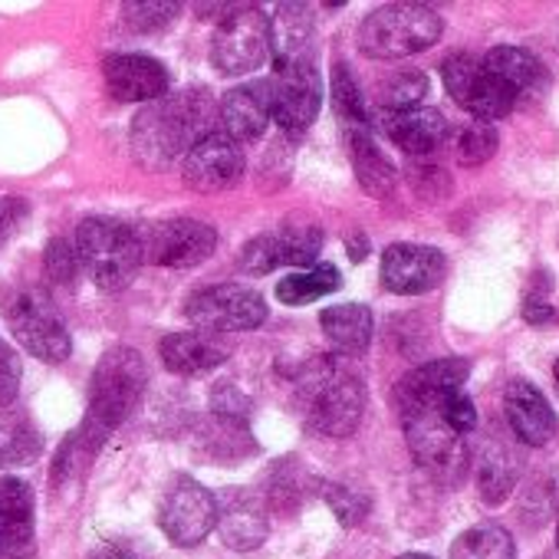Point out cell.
<instances>
[{"instance_id":"obj_42","label":"cell","mask_w":559,"mask_h":559,"mask_svg":"<svg viewBox=\"0 0 559 559\" xmlns=\"http://www.w3.org/2000/svg\"><path fill=\"white\" fill-rule=\"evenodd\" d=\"M549 290H552V284H549V273H536L533 276V287H530V294H526V300H523V320L526 323H533V326H539V323H549L552 320V304H549Z\"/></svg>"},{"instance_id":"obj_30","label":"cell","mask_w":559,"mask_h":559,"mask_svg":"<svg viewBox=\"0 0 559 559\" xmlns=\"http://www.w3.org/2000/svg\"><path fill=\"white\" fill-rule=\"evenodd\" d=\"M516 543L500 523H480L464 530L451 543V559H513Z\"/></svg>"},{"instance_id":"obj_11","label":"cell","mask_w":559,"mask_h":559,"mask_svg":"<svg viewBox=\"0 0 559 559\" xmlns=\"http://www.w3.org/2000/svg\"><path fill=\"white\" fill-rule=\"evenodd\" d=\"M441 80H444V90L451 93V99L467 109L477 122H497L503 116L513 112L516 106V96L497 83L477 57L471 53H454L441 63Z\"/></svg>"},{"instance_id":"obj_1","label":"cell","mask_w":559,"mask_h":559,"mask_svg":"<svg viewBox=\"0 0 559 559\" xmlns=\"http://www.w3.org/2000/svg\"><path fill=\"white\" fill-rule=\"evenodd\" d=\"M217 109L211 106L204 90L178 93L168 99L152 103L142 109L132 122V152L145 168H165L175 155L198 145L204 135H211Z\"/></svg>"},{"instance_id":"obj_25","label":"cell","mask_w":559,"mask_h":559,"mask_svg":"<svg viewBox=\"0 0 559 559\" xmlns=\"http://www.w3.org/2000/svg\"><path fill=\"white\" fill-rule=\"evenodd\" d=\"M346 145H349L353 171H356L362 191L372 198H389L395 191L399 175H395V165L376 145L372 132L369 129H346Z\"/></svg>"},{"instance_id":"obj_31","label":"cell","mask_w":559,"mask_h":559,"mask_svg":"<svg viewBox=\"0 0 559 559\" xmlns=\"http://www.w3.org/2000/svg\"><path fill=\"white\" fill-rule=\"evenodd\" d=\"M513 484H516V464L510 461L507 451L493 448L477 461V490H480L484 503H490V507L503 503L510 497Z\"/></svg>"},{"instance_id":"obj_47","label":"cell","mask_w":559,"mask_h":559,"mask_svg":"<svg viewBox=\"0 0 559 559\" xmlns=\"http://www.w3.org/2000/svg\"><path fill=\"white\" fill-rule=\"evenodd\" d=\"M552 379H556V385H559V359H556V366H552Z\"/></svg>"},{"instance_id":"obj_48","label":"cell","mask_w":559,"mask_h":559,"mask_svg":"<svg viewBox=\"0 0 559 559\" xmlns=\"http://www.w3.org/2000/svg\"><path fill=\"white\" fill-rule=\"evenodd\" d=\"M556 549H559V510H556Z\"/></svg>"},{"instance_id":"obj_23","label":"cell","mask_w":559,"mask_h":559,"mask_svg":"<svg viewBox=\"0 0 559 559\" xmlns=\"http://www.w3.org/2000/svg\"><path fill=\"white\" fill-rule=\"evenodd\" d=\"M158 356L165 362L168 372L181 376V379H198L214 372L217 366H224L227 359V346L221 340H214L211 333H168L158 343Z\"/></svg>"},{"instance_id":"obj_7","label":"cell","mask_w":559,"mask_h":559,"mask_svg":"<svg viewBox=\"0 0 559 559\" xmlns=\"http://www.w3.org/2000/svg\"><path fill=\"white\" fill-rule=\"evenodd\" d=\"M270 96V119L287 135H304L323 103V80L313 57H300L290 63H276V73L266 80Z\"/></svg>"},{"instance_id":"obj_13","label":"cell","mask_w":559,"mask_h":559,"mask_svg":"<svg viewBox=\"0 0 559 559\" xmlns=\"http://www.w3.org/2000/svg\"><path fill=\"white\" fill-rule=\"evenodd\" d=\"M142 247L162 266L191 270L214 253L217 230L194 217H171L165 224H155L148 234H142Z\"/></svg>"},{"instance_id":"obj_36","label":"cell","mask_w":559,"mask_h":559,"mask_svg":"<svg viewBox=\"0 0 559 559\" xmlns=\"http://www.w3.org/2000/svg\"><path fill=\"white\" fill-rule=\"evenodd\" d=\"M175 0H135V4H122V21L135 34H158L178 17Z\"/></svg>"},{"instance_id":"obj_37","label":"cell","mask_w":559,"mask_h":559,"mask_svg":"<svg viewBox=\"0 0 559 559\" xmlns=\"http://www.w3.org/2000/svg\"><path fill=\"white\" fill-rule=\"evenodd\" d=\"M320 493H323V500L330 503V510L336 513V520L343 526H359L372 510L366 493H359L353 487H343V484H320Z\"/></svg>"},{"instance_id":"obj_6","label":"cell","mask_w":559,"mask_h":559,"mask_svg":"<svg viewBox=\"0 0 559 559\" xmlns=\"http://www.w3.org/2000/svg\"><path fill=\"white\" fill-rule=\"evenodd\" d=\"M441 405H399L402 428L415 461L438 480L457 484L467 471V444L444 425Z\"/></svg>"},{"instance_id":"obj_14","label":"cell","mask_w":559,"mask_h":559,"mask_svg":"<svg viewBox=\"0 0 559 559\" xmlns=\"http://www.w3.org/2000/svg\"><path fill=\"white\" fill-rule=\"evenodd\" d=\"M448 260L438 247L425 243H392L382 253V284L399 297H418L441 287Z\"/></svg>"},{"instance_id":"obj_9","label":"cell","mask_w":559,"mask_h":559,"mask_svg":"<svg viewBox=\"0 0 559 559\" xmlns=\"http://www.w3.org/2000/svg\"><path fill=\"white\" fill-rule=\"evenodd\" d=\"M8 323H11V333L17 336V343L40 362L60 366L70 359V349H73L70 333L47 294L17 290L8 300Z\"/></svg>"},{"instance_id":"obj_12","label":"cell","mask_w":559,"mask_h":559,"mask_svg":"<svg viewBox=\"0 0 559 559\" xmlns=\"http://www.w3.org/2000/svg\"><path fill=\"white\" fill-rule=\"evenodd\" d=\"M217 523V500L214 493L191 480V477H178L158 507V526L162 533L175 543V546H198Z\"/></svg>"},{"instance_id":"obj_38","label":"cell","mask_w":559,"mask_h":559,"mask_svg":"<svg viewBox=\"0 0 559 559\" xmlns=\"http://www.w3.org/2000/svg\"><path fill=\"white\" fill-rule=\"evenodd\" d=\"M211 412L217 415V421L240 428V425H247L253 405L234 382H217V389L211 392Z\"/></svg>"},{"instance_id":"obj_27","label":"cell","mask_w":559,"mask_h":559,"mask_svg":"<svg viewBox=\"0 0 559 559\" xmlns=\"http://www.w3.org/2000/svg\"><path fill=\"white\" fill-rule=\"evenodd\" d=\"M44 451V431L24 408L0 412V467H27Z\"/></svg>"},{"instance_id":"obj_26","label":"cell","mask_w":559,"mask_h":559,"mask_svg":"<svg viewBox=\"0 0 559 559\" xmlns=\"http://www.w3.org/2000/svg\"><path fill=\"white\" fill-rule=\"evenodd\" d=\"M313 44V17L307 4H280L270 21V57L273 63H290L310 53Z\"/></svg>"},{"instance_id":"obj_28","label":"cell","mask_w":559,"mask_h":559,"mask_svg":"<svg viewBox=\"0 0 559 559\" xmlns=\"http://www.w3.org/2000/svg\"><path fill=\"white\" fill-rule=\"evenodd\" d=\"M480 67L497 80V83H503L513 96H520V93H530V90H539L543 86V63L530 53V50H523V47H493L484 60H480Z\"/></svg>"},{"instance_id":"obj_45","label":"cell","mask_w":559,"mask_h":559,"mask_svg":"<svg viewBox=\"0 0 559 559\" xmlns=\"http://www.w3.org/2000/svg\"><path fill=\"white\" fill-rule=\"evenodd\" d=\"M90 559H145L132 543H122V539H116V543H106V546H99Z\"/></svg>"},{"instance_id":"obj_4","label":"cell","mask_w":559,"mask_h":559,"mask_svg":"<svg viewBox=\"0 0 559 559\" xmlns=\"http://www.w3.org/2000/svg\"><path fill=\"white\" fill-rule=\"evenodd\" d=\"M76 260L90 270L99 290H122L132 284L145 260L142 234L122 221L86 217L76 230Z\"/></svg>"},{"instance_id":"obj_24","label":"cell","mask_w":559,"mask_h":559,"mask_svg":"<svg viewBox=\"0 0 559 559\" xmlns=\"http://www.w3.org/2000/svg\"><path fill=\"white\" fill-rule=\"evenodd\" d=\"M320 326L340 356H362L372 343V333H376L372 310L362 304H340V307L323 310Z\"/></svg>"},{"instance_id":"obj_8","label":"cell","mask_w":559,"mask_h":559,"mask_svg":"<svg viewBox=\"0 0 559 559\" xmlns=\"http://www.w3.org/2000/svg\"><path fill=\"white\" fill-rule=\"evenodd\" d=\"M270 57V17L257 8L240 4L221 21L211 40V63L221 76H247Z\"/></svg>"},{"instance_id":"obj_16","label":"cell","mask_w":559,"mask_h":559,"mask_svg":"<svg viewBox=\"0 0 559 559\" xmlns=\"http://www.w3.org/2000/svg\"><path fill=\"white\" fill-rule=\"evenodd\" d=\"M214 500H217V523L214 526L230 549L247 552L266 539L270 523H266L263 497H257L253 490H243V487H227Z\"/></svg>"},{"instance_id":"obj_19","label":"cell","mask_w":559,"mask_h":559,"mask_svg":"<svg viewBox=\"0 0 559 559\" xmlns=\"http://www.w3.org/2000/svg\"><path fill=\"white\" fill-rule=\"evenodd\" d=\"M382 132L412 158H428L438 148H444L451 139V126H448L444 112H438L431 106H418V109H405V112H385Z\"/></svg>"},{"instance_id":"obj_15","label":"cell","mask_w":559,"mask_h":559,"mask_svg":"<svg viewBox=\"0 0 559 559\" xmlns=\"http://www.w3.org/2000/svg\"><path fill=\"white\" fill-rule=\"evenodd\" d=\"M181 178L201 194L227 191L243 178V152L224 132H211L185 152Z\"/></svg>"},{"instance_id":"obj_33","label":"cell","mask_w":559,"mask_h":559,"mask_svg":"<svg viewBox=\"0 0 559 559\" xmlns=\"http://www.w3.org/2000/svg\"><path fill=\"white\" fill-rule=\"evenodd\" d=\"M333 103H336V112H340L346 129H369L372 116H369L366 96H362L349 63L333 67Z\"/></svg>"},{"instance_id":"obj_29","label":"cell","mask_w":559,"mask_h":559,"mask_svg":"<svg viewBox=\"0 0 559 559\" xmlns=\"http://www.w3.org/2000/svg\"><path fill=\"white\" fill-rule=\"evenodd\" d=\"M340 270L333 263H313L307 270H294L276 284V300L284 307H307L320 297L340 290Z\"/></svg>"},{"instance_id":"obj_46","label":"cell","mask_w":559,"mask_h":559,"mask_svg":"<svg viewBox=\"0 0 559 559\" xmlns=\"http://www.w3.org/2000/svg\"><path fill=\"white\" fill-rule=\"evenodd\" d=\"M399 559H431V556H425V552H405V556H399Z\"/></svg>"},{"instance_id":"obj_18","label":"cell","mask_w":559,"mask_h":559,"mask_svg":"<svg viewBox=\"0 0 559 559\" xmlns=\"http://www.w3.org/2000/svg\"><path fill=\"white\" fill-rule=\"evenodd\" d=\"M34 556V493L17 477H0V559Z\"/></svg>"},{"instance_id":"obj_3","label":"cell","mask_w":559,"mask_h":559,"mask_svg":"<svg viewBox=\"0 0 559 559\" xmlns=\"http://www.w3.org/2000/svg\"><path fill=\"white\" fill-rule=\"evenodd\" d=\"M304 399L310 428L326 438H349L366 412V385L362 379L336 359H320L304 376Z\"/></svg>"},{"instance_id":"obj_17","label":"cell","mask_w":559,"mask_h":559,"mask_svg":"<svg viewBox=\"0 0 559 559\" xmlns=\"http://www.w3.org/2000/svg\"><path fill=\"white\" fill-rule=\"evenodd\" d=\"M103 76L119 103H158L168 93V70L145 53H112Z\"/></svg>"},{"instance_id":"obj_5","label":"cell","mask_w":559,"mask_h":559,"mask_svg":"<svg viewBox=\"0 0 559 559\" xmlns=\"http://www.w3.org/2000/svg\"><path fill=\"white\" fill-rule=\"evenodd\" d=\"M444 34L438 11L425 4H385L359 27V50L372 60H402L431 50Z\"/></svg>"},{"instance_id":"obj_2","label":"cell","mask_w":559,"mask_h":559,"mask_svg":"<svg viewBox=\"0 0 559 559\" xmlns=\"http://www.w3.org/2000/svg\"><path fill=\"white\" fill-rule=\"evenodd\" d=\"M145 385H148V369L139 349L132 346L106 349L90 382V415L83 425V441L99 444L109 431H116L142 402Z\"/></svg>"},{"instance_id":"obj_40","label":"cell","mask_w":559,"mask_h":559,"mask_svg":"<svg viewBox=\"0 0 559 559\" xmlns=\"http://www.w3.org/2000/svg\"><path fill=\"white\" fill-rule=\"evenodd\" d=\"M44 266H47V276L53 280V284L67 287V284H73V276L80 270V260H76V250L67 240H50Z\"/></svg>"},{"instance_id":"obj_35","label":"cell","mask_w":559,"mask_h":559,"mask_svg":"<svg viewBox=\"0 0 559 559\" xmlns=\"http://www.w3.org/2000/svg\"><path fill=\"white\" fill-rule=\"evenodd\" d=\"M382 106L385 112H405L418 109V103L428 96V76L421 70H402L382 83Z\"/></svg>"},{"instance_id":"obj_22","label":"cell","mask_w":559,"mask_h":559,"mask_svg":"<svg viewBox=\"0 0 559 559\" xmlns=\"http://www.w3.org/2000/svg\"><path fill=\"white\" fill-rule=\"evenodd\" d=\"M221 126H224V135L237 145L243 142H257L266 135V126H270V96H266V80L263 83H247V86H237L230 93H224L221 99Z\"/></svg>"},{"instance_id":"obj_41","label":"cell","mask_w":559,"mask_h":559,"mask_svg":"<svg viewBox=\"0 0 559 559\" xmlns=\"http://www.w3.org/2000/svg\"><path fill=\"white\" fill-rule=\"evenodd\" d=\"M441 415H444V425L454 431V435H471L477 428V408H474V399L467 392H454L444 399L441 405Z\"/></svg>"},{"instance_id":"obj_10","label":"cell","mask_w":559,"mask_h":559,"mask_svg":"<svg viewBox=\"0 0 559 559\" xmlns=\"http://www.w3.org/2000/svg\"><path fill=\"white\" fill-rule=\"evenodd\" d=\"M188 320L201 330V333H247L263 326L266 320V300L240 284H221V287H207L188 297L185 304Z\"/></svg>"},{"instance_id":"obj_34","label":"cell","mask_w":559,"mask_h":559,"mask_svg":"<svg viewBox=\"0 0 559 559\" xmlns=\"http://www.w3.org/2000/svg\"><path fill=\"white\" fill-rule=\"evenodd\" d=\"M497 145H500V135H497V129L487 126V122H467V126L454 135V155H457V162H461L464 168H477V165L490 162L493 152H497Z\"/></svg>"},{"instance_id":"obj_44","label":"cell","mask_w":559,"mask_h":559,"mask_svg":"<svg viewBox=\"0 0 559 559\" xmlns=\"http://www.w3.org/2000/svg\"><path fill=\"white\" fill-rule=\"evenodd\" d=\"M27 214H31V207L21 198H0V247L21 230Z\"/></svg>"},{"instance_id":"obj_43","label":"cell","mask_w":559,"mask_h":559,"mask_svg":"<svg viewBox=\"0 0 559 559\" xmlns=\"http://www.w3.org/2000/svg\"><path fill=\"white\" fill-rule=\"evenodd\" d=\"M21 389V359L17 353L0 340V408H8Z\"/></svg>"},{"instance_id":"obj_21","label":"cell","mask_w":559,"mask_h":559,"mask_svg":"<svg viewBox=\"0 0 559 559\" xmlns=\"http://www.w3.org/2000/svg\"><path fill=\"white\" fill-rule=\"evenodd\" d=\"M467 376L471 362L457 356L425 362L399 382V405H441L448 395L464 392Z\"/></svg>"},{"instance_id":"obj_39","label":"cell","mask_w":559,"mask_h":559,"mask_svg":"<svg viewBox=\"0 0 559 559\" xmlns=\"http://www.w3.org/2000/svg\"><path fill=\"white\" fill-rule=\"evenodd\" d=\"M276 266H284V257H280V243L276 234H260L253 240H247V247L240 250V270L243 273H270Z\"/></svg>"},{"instance_id":"obj_20","label":"cell","mask_w":559,"mask_h":559,"mask_svg":"<svg viewBox=\"0 0 559 559\" xmlns=\"http://www.w3.org/2000/svg\"><path fill=\"white\" fill-rule=\"evenodd\" d=\"M503 412L510 421V431L526 448H543L556 435V415L546 402V395L530 385L526 379H513L503 392Z\"/></svg>"},{"instance_id":"obj_32","label":"cell","mask_w":559,"mask_h":559,"mask_svg":"<svg viewBox=\"0 0 559 559\" xmlns=\"http://www.w3.org/2000/svg\"><path fill=\"white\" fill-rule=\"evenodd\" d=\"M276 234L280 243V257H284V266H313L323 247V227L317 224H284Z\"/></svg>"}]
</instances>
